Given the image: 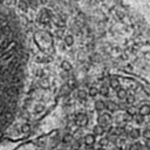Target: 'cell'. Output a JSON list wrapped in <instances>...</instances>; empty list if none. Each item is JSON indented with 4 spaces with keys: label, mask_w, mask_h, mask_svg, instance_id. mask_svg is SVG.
<instances>
[{
    "label": "cell",
    "mask_w": 150,
    "mask_h": 150,
    "mask_svg": "<svg viewBox=\"0 0 150 150\" xmlns=\"http://www.w3.org/2000/svg\"><path fill=\"white\" fill-rule=\"evenodd\" d=\"M35 62L42 63V56H36V57H35Z\"/></svg>",
    "instance_id": "obj_41"
},
{
    "label": "cell",
    "mask_w": 150,
    "mask_h": 150,
    "mask_svg": "<svg viewBox=\"0 0 150 150\" xmlns=\"http://www.w3.org/2000/svg\"><path fill=\"white\" fill-rule=\"evenodd\" d=\"M97 124L98 125H101V127H103L104 129H107L110 124H111V122H112V116H111V114H109V112H100L98 114V116H97Z\"/></svg>",
    "instance_id": "obj_2"
},
{
    "label": "cell",
    "mask_w": 150,
    "mask_h": 150,
    "mask_svg": "<svg viewBox=\"0 0 150 150\" xmlns=\"http://www.w3.org/2000/svg\"><path fill=\"white\" fill-rule=\"evenodd\" d=\"M98 95H101V96H103V97H108V96L110 95V89H109V87H108L107 84L102 83L101 87H100V89H98Z\"/></svg>",
    "instance_id": "obj_14"
},
{
    "label": "cell",
    "mask_w": 150,
    "mask_h": 150,
    "mask_svg": "<svg viewBox=\"0 0 150 150\" xmlns=\"http://www.w3.org/2000/svg\"><path fill=\"white\" fill-rule=\"evenodd\" d=\"M132 120H134V122H135L136 124H138V125H142V124H144V122H145V117L141 116L139 114H136V115L132 117Z\"/></svg>",
    "instance_id": "obj_25"
},
{
    "label": "cell",
    "mask_w": 150,
    "mask_h": 150,
    "mask_svg": "<svg viewBox=\"0 0 150 150\" xmlns=\"http://www.w3.org/2000/svg\"><path fill=\"white\" fill-rule=\"evenodd\" d=\"M94 48H95V43L94 42H88L87 43V49L88 50H93Z\"/></svg>",
    "instance_id": "obj_37"
},
{
    "label": "cell",
    "mask_w": 150,
    "mask_h": 150,
    "mask_svg": "<svg viewBox=\"0 0 150 150\" xmlns=\"http://www.w3.org/2000/svg\"><path fill=\"white\" fill-rule=\"evenodd\" d=\"M90 60L94 61V62H100L101 61V55L98 53H93L91 56H90Z\"/></svg>",
    "instance_id": "obj_35"
},
{
    "label": "cell",
    "mask_w": 150,
    "mask_h": 150,
    "mask_svg": "<svg viewBox=\"0 0 150 150\" xmlns=\"http://www.w3.org/2000/svg\"><path fill=\"white\" fill-rule=\"evenodd\" d=\"M60 66H61V69H62L64 73H69V71L73 69V66H71V63H70L68 60H63Z\"/></svg>",
    "instance_id": "obj_17"
},
{
    "label": "cell",
    "mask_w": 150,
    "mask_h": 150,
    "mask_svg": "<svg viewBox=\"0 0 150 150\" xmlns=\"http://www.w3.org/2000/svg\"><path fill=\"white\" fill-rule=\"evenodd\" d=\"M95 150H107L105 148H97V149H95Z\"/></svg>",
    "instance_id": "obj_43"
},
{
    "label": "cell",
    "mask_w": 150,
    "mask_h": 150,
    "mask_svg": "<svg viewBox=\"0 0 150 150\" xmlns=\"http://www.w3.org/2000/svg\"><path fill=\"white\" fill-rule=\"evenodd\" d=\"M40 88H42L45 90L49 88V80L47 77H42L41 79V81H40Z\"/></svg>",
    "instance_id": "obj_29"
},
{
    "label": "cell",
    "mask_w": 150,
    "mask_h": 150,
    "mask_svg": "<svg viewBox=\"0 0 150 150\" xmlns=\"http://www.w3.org/2000/svg\"><path fill=\"white\" fill-rule=\"evenodd\" d=\"M127 94H128V91H127V89H124V88H118V89L116 90V97H117L118 100H121V101L125 98Z\"/></svg>",
    "instance_id": "obj_21"
},
{
    "label": "cell",
    "mask_w": 150,
    "mask_h": 150,
    "mask_svg": "<svg viewBox=\"0 0 150 150\" xmlns=\"http://www.w3.org/2000/svg\"><path fill=\"white\" fill-rule=\"evenodd\" d=\"M35 75H36V76H40V77H42V76L45 75V71H43L41 68H38V69L35 70Z\"/></svg>",
    "instance_id": "obj_36"
},
{
    "label": "cell",
    "mask_w": 150,
    "mask_h": 150,
    "mask_svg": "<svg viewBox=\"0 0 150 150\" xmlns=\"http://www.w3.org/2000/svg\"><path fill=\"white\" fill-rule=\"evenodd\" d=\"M132 69H134L132 64H127V66L124 67V70H127V71H132Z\"/></svg>",
    "instance_id": "obj_39"
},
{
    "label": "cell",
    "mask_w": 150,
    "mask_h": 150,
    "mask_svg": "<svg viewBox=\"0 0 150 150\" xmlns=\"http://www.w3.org/2000/svg\"><path fill=\"white\" fill-rule=\"evenodd\" d=\"M81 146H82V142L79 141V139H74V142L71 143V149L73 150H81Z\"/></svg>",
    "instance_id": "obj_31"
},
{
    "label": "cell",
    "mask_w": 150,
    "mask_h": 150,
    "mask_svg": "<svg viewBox=\"0 0 150 150\" xmlns=\"http://www.w3.org/2000/svg\"><path fill=\"white\" fill-rule=\"evenodd\" d=\"M67 16L64 15V14H57V15H55V16H53V19H54V25L56 26V28H62V29H64V27H66V22H67V19H66Z\"/></svg>",
    "instance_id": "obj_4"
},
{
    "label": "cell",
    "mask_w": 150,
    "mask_h": 150,
    "mask_svg": "<svg viewBox=\"0 0 150 150\" xmlns=\"http://www.w3.org/2000/svg\"><path fill=\"white\" fill-rule=\"evenodd\" d=\"M74 122L75 124L79 127V128H84L88 125L89 123V117L86 112H77L75 115V118H74Z\"/></svg>",
    "instance_id": "obj_3"
},
{
    "label": "cell",
    "mask_w": 150,
    "mask_h": 150,
    "mask_svg": "<svg viewBox=\"0 0 150 150\" xmlns=\"http://www.w3.org/2000/svg\"><path fill=\"white\" fill-rule=\"evenodd\" d=\"M137 114H139V115L143 116V117L148 116V115L150 114V107H149V104H148V103L141 104V105L138 107V109H137Z\"/></svg>",
    "instance_id": "obj_9"
},
{
    "label": "cell",
    "mask_w": 150,
    "mask_h": 150,
    "mask_svg": "<svg viewBox=\"0 0 150 150\" xmlns=\"http://www.w3.org/2000/svg\"><path fill=\"white\" fill-rule=\"evenodd\" d=\"M53 13L49 8H42L40 11V14H39V18H38V21L39 23L43 25V26H48L50 23V20L53 19Z\"/></svg>",
    "instance_id": "obj_1"
},
{
    "label": "cell",
    "mask_w": 150,
    "mask_h": 150,
    "mask_svg": "<svg viewBox=\"0 0 150 150\" xmlns=\"http://www.w3.org/2000/svg\"><path fill=\"white\" fill-rule=\"evenodd\" d=\"M62 143H64V144H71L73 142H74V136H73V134H70V132H66L63 136H62Z\"/></svg>",
    "instance_id": "obj_16"
},
{
    "label": "cell",
    "mask_w": 150,
    "mask_h": 150,
    "mask_svg": "<svg viewBox=\"0 0 150 150\" xmlns=\"http://www.w3.org/2000/svg\"><path fill=\"white\" fill-rule=\"evenodd\" d=\"M127 137L132 141H136L141 137V130L138 128H131L130 130L127 131Z\"/></svg>",
    "instance_id": "obj_6"
},
{
    "label": "cell",
    "mask_w": 150,
    "mask_h": 150,
    "mask_svg": "<svg viewBox=\"0 0 150 150\" xmlns=\"http://www.w3.org/2000/svg\"><path fill=\"white\" fill-rule=\"evenodd\" d=\"M87 95L90 96V97H96L98 95V88L95 87V86H90L88 91H87Z\"/></svg>",
    "instance_id": "obj_22"
},
{
    "label": "cell",
    "mask_w": 150,
    "mask_h": 150,
    "mask_svg": "<svg viewBox=\"0 0 150 150\" xmlns=\"http://www.w3.org/2000/svg\"><path fill=\"white\" fill-rule=\"evenodd\" d=\"M64 35H66V32H64V29H62V28H56V29L54 30V38L57 39V40H63Z\"/></svg>",
    "instance_id": "obj_20"
},
{
    "label": "cell",
    "mask_w": 150,
    "mask_h": 150,
    "mask_svg": "<svg viewBox=\"0 0 150 150\" xmlns=\"http://www.w3.org/2000/svg\"><path fill=\"white\" fill-rule=\"evenodd\" d=\"M95 137L96 136H100V137H102L104 134H105V129L103 128V127H101V125H98V124H96V125H94L93 127V132H91Z\"/></svg>",
    "instance_id": "obj_12"
},
{
    "label": "cell",
    "mask_w": 150,
    "mask_h": 150,
    "mask_svg": "<svg viewBox=\"0 0 150 150\" xmlns=\"http://www.w3.org/2000/svg\"><path fill=\"white\" fill-rule=\"evenodd\" d=\"M66 47H71V46H74V43H75V38H74V35L73 34H66L64 35V38H63V42H62Z\"/></svg>",
    "instance_id": "obj_10"
},
{
    "label": "cell",
    "mask_w": 150,
    "mask_h": 150,
    "mask_svg": "<svg viewBox=\"0 0 150 150\" xmlns=\"http://www.w3.org/2000/svg\"><path fill=\"white\" fill-rule=\"evenodd\" d=\"M141 135L144 137V141H149V127L148 125L143 130H141Z\"/></svg>",
    "instance_id": "obj_33"
},
{
    "label": "cell",
    "mask_w": 150,
    "mask_h": 150,
    "mask_svg": "<svg viewBox=\"0 0 150 150\" xmlns=\"http://www.w3.org/2000/svg\"><path fill=\"white\" fill-rule=\"evenodd\" d=\"M68 77H69V76H68V73H64V71H63V73H61V79H63V80H64V79H68Z\"/></svg>",
    "instance_id": "obj_40"
},
{
    "label": "cell",
    "mask_w": 150,
    "mask_h": 150,
    "mask_svg": "<svg viewBox=\"0 0 150 150\" xmlns=\"http://www.w3.org/2000/svg\"><path fill=\"white\" fill-rule=\"evenodd\" d=\"M105 109L109 111V114L110 112H117L118 111V103H116L115 101H112V100H109V101H107L105 102Z\"/></svg>",
    "instance_id": "obj_7"
},
{
    "label": "cell",
    "mask_w": 150,
    "mask_h": 150,
    "mask_svg": "<svg viewBox=\"0 0 150 150\" xmlns=\"http://www.w3.org/2000/svg\"><path fill=\"white\" fill-rule=\"evenodd\" d=\"M66 84H67V87H68L70 90H75V89L79 88V82H77V80H76L75 77L68 79V81H67Z\"/></svg>",
    "instance_id": "obj_15"
},
{
    "label": "cell",
    "mask_w": 150,
    "mask_h": 150,
    "mask_svg": "<svg viewBox=\"0 0 150 150\" xmlns=\"http://www.w3.org/2000/svg\"><path fill=\"white\" fill-rule=\"evenodd\" d=\"M82 143H83L86 146H94V144L96 143V137H95L93 134H86V135L83 136Z\"/></svg>",
    "instance_id": "obj_5"
},
{
    "label": "cell",
    "mask_w": 150,
    "mask_h": 150,
    "mask_svg": "<svg viewBox=\"0 0 150 150\" xmlns=\"http://www.w3.org/2000/svg\"><path fill=\"white\" fill-rule=\"evenodd\" d=\"M114 143H115V148H117V149H120V150H123V148H124V145H125V141H124L123 138H121V137H117V138L114 141Z\"/></svg>",
    "instance_id": "obj_23"
},
{
    "label": "cell",
    "mask_w": 150,
    "mask_h": 150,
    "mask_svg": "<svg viewBox=\"0 0 150 150\" xmlns=\"http://www.w3.org/2000/svg\"><path fill=\"white\" fill-rule=\"evenodd\" d=\"M18 8L21 9V11H23V12H26L28 9V2L27 1H23V0L19 1L18 2Z\"/></svg>",
    "instance_id": "obj_30"
},
{
    "label": "cell",
    "mask_w": 150,
    "mask_h": 150,
    "mask_svg": "<svg viewBox=\"0 0 150 150\" xmlns=\"http://www.w3.org/2000/svg\"><path fill=\"white\" fill-rule=\"evenodd\" d=\"M43 110H45V105H43L42 103H36V104L34 105V110H33V112H34L35 115H39V114H41Z\"/></svg>",
    "instance_id": "obj_27"
},
{
    "label": "cell",
    "mask_w": 150,
    "mask_h": 150,
    "mask_svg": "<svg viewBox=\"0 0 150 150\" xmlns=\"http://www.w3.org/2000/svg\"><path fill=\"white\" fill-rule=\"evenodd\" d=\"M135 102H136V97H135V95L134 94H127V96H125V98H124V103L129 107V105H134L135 104Z\"/></svg>",
    "instance_id": "obj_18"
},
{
    "label": "cell",
    "mask_w": 150,
    "mask_h": 150,
    "mask_svg": "<svg viewBox=\"0 0 150 150\" xmlns=\"http://www.w3.org/2000/svg\"><path fill=\"white\" fill-rule=\"evenodd\" d=\"M30 130H32V127H30L29 123H23L21 125V131L23 134H28V132H30Z\"/></svg>",
    "instance_id": "obj_32"
},
{
    "label": "cell",
    "mask_w": 150,
    "mask_h": 150,
    "mask_svg": "<svg viewBox=\"0 0 150 150\" xmlns=\"http://www.w3.org/2000/svg\"><path fill=\"white\" fill-rule=\"evenodd\" d=\"M87 97H88V95H87V91L84 89H77L76 90V98L79 101H86Z\"/></svg>",
    "instance_id": "obj_19"
},
{
    "label": "cell",
    "mask_w": 150,
    "mask_h": 150,
    "mask_svg": "<svg viewBox=\"0 0 150 150\" xmlns=\"http://www.w3.org/2000/svg\"><path fill=\"white\" fill-rule=\"evenodd\" d=\"M97 144H98V148H105L109 144V139L107 137H101L97 141Z\"/></svg>",
    "instance_id": "obj_28"
},
{
    "label": "cell",
    "mask_w": 150,
    "mask_h": 150,
    "mask_svg": "<svg viewBox=\"0 0 150 150\" xmlns=\"http://www.w3.org/2000/svg\"><path fill=\"white\" fill-rule=\"evenodd\" d=\"M127 129H125V127L124 125H116L115 127V134H116V136L117 137H124V136H127Z\"/></svg>",
    "instance_id": "obj_13"
},
{
    "label": "cell",
    "mask_w": 150,
    "mask_h": 150,
    "mask_svg": "<svg viewBox=\"0 0 150 150\" xmlns=\"http://www.w3.org/2000/svg\"><path fill=\"white\" fill-rule=\"evenodd\" d=\"M115 14H116V16H117L120 20H123V19L125 18V13H124L122 9H120V8L115 9Z\"/></svg>",
    "instance_id": "obj_34"
},
{
    "label": "cell",
    "mask_w": 150,
    "mask_h": 150,
    "mask_svg": "<svg viewBox=\"0 0 150 150\" xmlns=\"http://www.w3.org/2000/svg\"><path fill=\"white\" fill-rule=\"evenodd\" d=\"M125 114H128L129 116H131V117H134L136 114H137V108L136 107H134V105H129V107H127V109H125V111H124Z\"/></svg>",
    "instance_id": "obj_24"
},
{
    "label": "cell",
    "mask_w": 150,
    "mask_h": 150,
    "mask_svg": "<svg viewBox=\"0 0 150 150\" xmlns=\"http://www.w3.org/2000/svg\"><path fill=\"white\" fill-rule=\"evenodd\" d=\"M59 50H60V52H66V50H67V47H66L63 43H60V45H59Z\"/></svg>",
    "instance_id": "obj_38"
},
{
    "label": "cell",
    "mask_w": 150,
    "mask_h": 150,
    "mask_svg": "<svg viewBox=\"0 0 150 150\" xmlns=\"http://www.w3.org/2000/svg\"><path fill=\"white\" fill-rule=\"evenodd\" d=\"M94 109L97 112H103L105 110V101L103 100H96L94 103Z\"/></svg>",
    "instance_id": "obj_11"
},
{
    "label": "cell",
    "mask_w": 150,
    "mask_h": 150,
    "mask_svg": "<svg viewBox=\"0 0 150 150\" xmlns=\"http://www.w3.org/2000/svg\"><path fill=\"white\" fill-rule=\"evenodd\" d=\"M81 150H95V149H94V146H84Z\"/></svg>",
    "instance_id": "obj_42"
},
{
    "label": "cell",
    "mask_w": 150,
    "mask_h": 150,
    "mask_svg": "<svg viewBox=\"0 0 150 150\" xmlns=\"http://www.w3.org/2000/svg\"><path fill=\"white\" fill-rule=\"evenodd\" d=\"M114 150H120V149H117V148H115V149H114Z\"/></svg>",
    "instance_id": "obj_44"
},
{
    "label": "cell",
    "mask_w": 150,
    "mask_h": 150,
    "mask_svg": "<svg viewBox=\"0 0 150 150\" xmlns=\"http://www.w3.org/2000/svg\"><path fill=\"white\" fill-rule=\"evenodd\" d=\"M108 87H109V89H114V90H117L118 88H121V82H120V80L117 79V77H115V76H111L110 79H109V81H108Z\"/></svg>",
    "instance_id": "obj_8"
},
{
    "label": "cell",
    "mask_w": 150,
    "mask_h": 150,
    "mask_svg": "<svg viewBox=\"0 0 150 150\" xmlns=\"http://www.w3.org/2000/svg\"><path fill=\"white\" fill-rule=\"evenodd\" d=\"M70 91H71V90H70V89L67 87V84H63V86L60 88L59 94H60V96H68Z\"/></svg>",
    "instance_id": "obj_26"
}]
</instances>
